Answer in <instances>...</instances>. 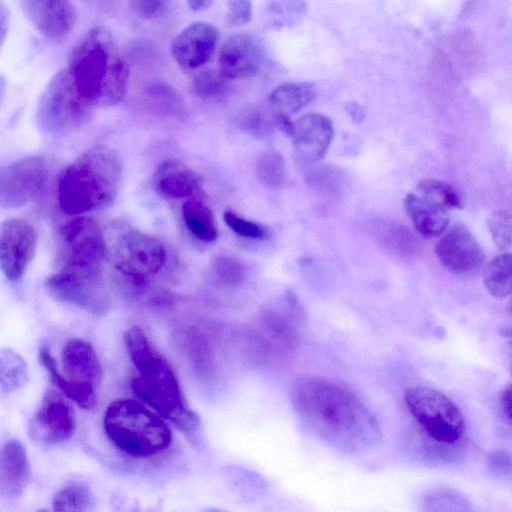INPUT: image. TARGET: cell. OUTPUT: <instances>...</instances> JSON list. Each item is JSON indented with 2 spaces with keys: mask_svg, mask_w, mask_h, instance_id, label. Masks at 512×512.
Here are the masks:
<instances>
[{
  "mask_svg": "<svg viewBox=\"0 0 512 512\" xmlns=\"http://www.w3.org/2000/svg\"><path fill=\"white\" fill-rule=\"evenodd\" d=\"M218 35V29L211 23L198 21L190 24L172 42L174 60L184 70L203 66L214 53Z\"/></svg>",
  "mask_w": 512,
  "mask_h": 512,
  "instance_id": "cell-18",
  "label": "cell"
},
{
  "mask_svg": "<svg viewBox=\"0 0 512 512\" xmlns=\"http://www.w3.org/2000/svg\"><path fill=\"white\" fill-rule=\"evenodd\" d=\"M60 269L103 277L107 257L105 236L91 218L76 217L59 230Z\"/></svg>",
  "mask_w": 512,
  "mask_h": 512,
  "instance_id": "cell-10",
  "label": "cell"
},
{
  "mask_svg": "<svg viewBox=\"0 0 512 512\" xmlns=\"http://www.w3.org/2000/svg\"><path fill=\"white\" fill-rule=\"evenodd\" d=\"M169 2L163 0H133L129 2L131 9L139 16L151 19L162 15Z\"/></svg>",
  "mask_w": 512,
  "mask_h": 512,
  "instance_id": "cell-36",
  "label": "cell"
},
{
  "mask_svg": "<svg viewBox=\"0 0 512 512\" xmlns=\"http://www.w3.org/2000/svg\"><path fill=\"white\" fill-rule=\"evenodd\" d=\"M182 215L188 230L199 240L214 242L218 237L217 226L211 209L200 199L186 200Z\"/></svg>",
  "mask_w": 512,
  "mask_h": 512,
  "instance_id": "cell-24",
  "label": "cell"
},
{
  "mask_svg": "<svg viewBox=\"0 0 512 512\" xmlns=\"http://www.w3.org/2000/svg\"><path fill=\"white\" fill-rule=\"evenodd\" d=\"M30 466L25 447L18 440H10L0 447V493L17 497L23 492L29 478Z\"/></svg>",
  "mask_w": 512,
  "mask_h": 512,
  "instance_id": "cell-20",
  "label": "cell"
},
{
  "mask_svg": "<svg viewBox=\"0 0 512 512\" xmlns=\"http://www.w3.org/2000/svg\"><path fill=\"white\" fill-rule=\"evenodd\" d=\"M483 281L487 291L495 298L503 299L512 290V257L501 253L494 257L483 271Z\"/></svg>",
  "mask_w": 512,
  "mask_h": 512,
  "instance_id": "cell-25",
  "label": "cell"
},
{
  "mask_svg": "<svg viewBox=\"0 0 512 512\" xmlns=\"http://www.w3.org/2000/svg\"><path fill=\"white\" fill-rule=\"evenodd\" d=\"M38 357L54 384L67 398L83 409L94 408L102 368L94 348L88 342L72 338L65 343L61 353V370L47 345L39 348Z\"/></svg>",
  "mask_w": 512,
  "mask_h": 512,
  "instance_id": "cell-6",
  "label": "cell"
},
{
  "mask_svg": "<svg viewBox=\"0 0 512 512\" xmlns=\"http://www.w3.org/2000/svg\"><path fill=\"white\" fill-rule=\"evenodd\" d=\"M423 512H473V509L469 500L459 492L441 488L426 495Z\"/></svg>",
  "mask_w": 512,
  "mask_h": 512,
  "instance_id": "cell-28",
  "label": "cell"
},
{
  "mask_svg": "<svg viewBox=\"0 0 512 512\" xmlns=\"http://www.w3.org/2000/svg\"><path fill=\"white\" fill-rule=\"evenodd\" d=\"M123 164L112 148L98 145L81 154L63 173L58 202L68 215L109 207L121 187Z\"/></svg>",
  "mask_w": 512,
  "mask_h": 512,
  "instance_id": "cell-4",
  "label": "cell"
},
{
  "mask_svg": "<svg viewBox=\"0 0 512 512\" xmlns=\"http://www.w3.org/2000/svg\"><path fill=\"white\" fill-rule=\"evenodd\" d=\"M256 175L265 187L272 189L283 187L287 180L283 157L277 152L262 154L256 163Z\"/></svg>",
  "mask_w": 512,
  "mask_h": 512,
  "instance_id": "cell-29",
  "label": "cell"
},
{
  "mask_svg": "<svg viewBox=\"0 0 512 512\" xmlns=\"http://www.w3.org/2000/svg\"><path fill=\"white\" fill-rule=\"evenodd\" d=\"M331 120L319 113H309L292 121L289 137L294 146L296 158L303 164L321 160L332 141Z\"/></svg>",
  "mask_w": 512,
  "mask_h": 512,
  "instance_id": "cell-17",
  "label": "cell"
},
{
  "mask_svg": "<svg viewBox=\"0 0 512 512\" xmlns=\"http://www.w3.org/2000/svg\"><path fill=\"white\" fill-rule=\"evenodd\" d=\"M76 419L72 407L60 392L49 389L41 405L30 420L31 437L40 443L57 445L74 433Z\"/></svg>",
  "mask_w": 512,
  "mask_h": 512,
  "instance_id": "cell-14",
  "label": "cell"
},
{
  "mask_svg": "<svg viewBox=\"0 0 512 512\" xmlns=\"http://www.w3.org/2000/svg\"><path fill=\"white\" fill-rule=\"evenodd\" d=\"M35 227L24 219L0 223V270L10 281H18L28 269L37 248Z\"/></svg>",
  "mask_w": 512,
  "mask_h": 512,
  "instance_id": "cell-13",
  "label": "cell"
},
{
  "mask_svg": "<svg viewBox=\"0 0 512 512\" xmlns=\"http://www.w3.org/2000/svg\"><path fill=\"white\" fill-rule=\"evenodd\" d=\"M46 164L38 156L26 157L0 167V209L22 207L43 191Z\"/></svg>",
  "mask_w": 512,
  "mask_h": 512,
  "instance_id": "cell-11",
  "label": "cell"
},
{
  "mask_svg": "<svg viewBox=\"0 0 512 512\" xmlns=\"http://www.w3.org/2000/svg\"><path fill=\"white\" fill-rule=\"evenodd\" d=\"M315 87L308 82H289L277 86L268 96L274 115H290L300 111L315 97Z\"/></svg>",
  "mask_w": 512,
  "mask_h": 512,
  "instance_id": "cell-23",
  "label": "cell"
},
{
  "mask_svg": "<svg viewBox=\"0 0 512 512\" xmlns=\"http://www.w3.org/2000/svg\"><path fill=\"white\" fill-rule=\"evenodd\" d=\"M488 228L494 245L504 251L512 242L511 216L507 211H495L488 219Z\"/></svg>",
  "mask_w": 512,
  "mask_h": 512,
  "instance_id": "cell-32",
  "label": "cell"
},
{
  "mask_svg": "<svg viewBox=\"0 0 512 512\" xmlns=\"http://www.w3.org/2000/svg\"><path fill=\"white\" fill-rule=\"evenodd\" d=\"M224 222L236 234L250 239H265L269 237V229L260 223L241 217L237 213L226 210L223 214Z\"/></svg>",
  "mask_w": 512,
  "mask_h": 512,
  "instance_id": "cell-33",
  "label": "cell"
},
{
  "mask_svg": "<svg viewBox=\"0 0 512 512\" xmlns=\"http://www.w3.org/2000/svg\"><path fill=\"white\" fill-rule=\"evenodd\" d=\"M20 6L32 25L52 40L66 38L77 21V11L69 1L24 0Z\"/></svg>",
  "mask_w": 512,
  "mask_h": 512,
  "instance_id": "cell-19",
  "label": "cell"
},
{
  "mask_svg": "<svg viewBox=\"0 0 512 512\" xmlns=\"http://www.w3.org/2000/svg\"><path fill=\"white\" fill-rule=\"evenodd\" d=\"M228 14L225 23L230 27L242 26L252 19V5L246 0H233L227 3Z\"/></svg>",
  "mask_w": 512,
  "mask_h": 512,
  "instance_id": "cell-35",
  "label": "cell"
},
{
  "mask_svg": "<svg viewBox=\"0 0 512 512\" xmlns=\"http://www.w3.org/2000/svg\"><path fill=\"white\" fill-rule=\"evenodd\" d=\"M66 69L81 98L94 109L115 105L126 93L128 64L102 27L91 29L80 39Z\"/></svg>",
  "mask_w": 512,
  "mask_h": 512,
  "instance_id": "cell-3",
  "label": "cell"
},
{
  "mask_svg": "<svg viewBox=\"0 0 512 512\" xmlns=\"http://www.w3.org/2000/svg\"><path fill=\"white\" fill-rule=\"evenodd\" d=\"M5 91H6V79L2 74H0V104L4 97Z\"/></svg>",
  "mask_w": 512,
  "mask_h": 512,
  "instance_id": "cell-42",
  "label": "cell"
},
{
  "mask_svg": "<svg viewBox=\"0 0 512 512\" xmlns=\"http://www.w3.org/2000/svg\"><path fill=\"white\" fill-rule=\"evenodd\" d=\"M28 381V368L23 357L11 348L0 350V388L12 393Z\"/></svg>",
  "mask_w": 512,
  "mask_h": 512,
  "instance_id": "cell-26",
  "label": "cell"
},
{
  "mask_svg": "<svg viewBox=\"0 0 512 512\" xmlns=\"http://www.w3.org/2000/svg\"><path fill=\"white\" fill-rule=\"evenodd\" d=\"M404 208L414 228L423 237H437L448 226V211L434 200L417 192L406 195Z\"/></svg>",
  "mask_w": 512,
  "mask_h": 512,
  "instance_id": "cell-22",
  "label": "cell"
},
{
  "mask_svg": "<svg viewBox=\"0 0 512 512\" xmlns=\"http://www.w3.org/2000/svg\"><path fill=\"white\" fill-rule=\"evenodd\" d=\"M124 343L137 375L130 386L140 402L184 432L199 425V416L189 406L165 357L138 326L129 328Z\"/></svg>",
  "mask_w": 512,
  "mask_h": 512,
  "instance_id": "cell-2",
  "label": "cell"
},
{
  "mask_svg": "<svg viewBox=\"0 0 512 512\" xmlns=\"http://www.w3.org/2000/svg\"><path fill=\"white\" fill-rule=\"evenodd\" d=\"M226 89V79L219 72L212 70L198 74L192 82L194 94L203 99L218 97L224 94Z\"/></svg>",
  "mask_w": 512,
  "mask_h": 512,
  "instance_id": "cell-31",
  "label": "cell"
},
{
  "mask_svg": "<svg viewBox=\"0 0 512 512\" xmlns=\"http://www.w3.org/2000/svg\"><path fill=\"white\" fill-rule=\"evenodd\" d=\"M105 435L122 455L134 460H150L169 450L173 436L163 418L132 399L112 402L103 418Z\"/></svg>",
  "mask_w": 512,
  "mask_h": 512,
  "instance_id": "cell-5",
  "label": "cell"
},
{
  "mask_svg": "<svg viewBox=\"0 0 512 512\" xmlns=\"http://www.w3.org/2000/svg\"><path fill=\"white\" fill-rule=\"evenodd\" d=\"M105 240L107 257L118 274L134 287H145L165 266L164 245L135 228L116 224Z\"/></svg>",
  "mask_w": 512,
  "mask_h": 512,
  "instance_id": "cell-7",
  "label": "cell"
},
{
  "mask_svg": "<svg viewBox=\"0 0 512 512\" xmlns=\"http://www.w3.org/2000/svg\"><path fill=\"white\" fill-rule=\"evenodd\" d=\"M94 108L77 92L66 68L49 81L39 99L36 121L46 133L67 134L85 125Z\"/></svg>",
  "mask_w": 512,
  "mask_h": 512,
  "instance_id": "cell-8",
  "label": "cell"
},
{
  "mask_svg": "<svg viewBox=\"0 0 512 512\" xmlns=\"http://www.w3.org/2000/svg\"><path fill=\"white\" fill-rule=\"evenodd\" d=\"M155 190L166 198L181 199L196 194L200 177L189 166L178 160L161 163L153 174Z\"/></svg>",
  "mask_w": 512,
  "mask_h": 512,
  "instance_id": "cell-21",
  "label": "cell"
},
{
  "mask_svg": "<svg viewBox=\"0 0 512 512\" xmlns=\"http://www.w3.org/2000/svg\"><path fill=\"white\" fill-rule=\"evenodd\" d=\"M93 505L90 489L81 482H71L53 499V512H88Z\"/></svg>",
  "mask_w": 512,
  "mask_h": 512,
  "instance_id": "cell-27",
  "label": "cell"
},
{
  "mask_svg": "<svg viewBox=\"0 0 512 512\" xmlns=\"http://www.w3.org/2000/svg\"><path fill=\"white\" fill-rule=\"evenodd\" d=\"M206 512H224V511L216 509V508H212V509H210V510H208Z\"/></svg>",
  "mask_w": 512,
  "mask_h": 512,
  "instance_id": "cell-43",
  "label": "cell"
},
{
  "mask_svg": "<svg viewBox=\"0 0 512 512\" xmlns=\"http://www.w3.org/2000/svg\"><path fill=\"white\" fill-rule=\"evenodd\" d=\"M38 512H47V510H45V509H41V510H39Z\"/></svg>",
  "mask_w": 512,
  "mask_h": 512,
  "instance_id": "cell-44",
  "label": "cell"
},
{
  "mask_svg": "<svg viewBox=\"0 0 512 512\" xmlns=\"http://www.w3.org/2000/svg\"><path fill=\"white\" fill-rule=\"evenodd\" d=\"M416 192L426 196L447 211L461 209L463 204L456 190L447 182L438 179H425L418 183Z\"/></svg>",
  "mask_w": 512,
  "mask_h": 512,
  "instance_id": "cell-30",
  "label": "cell"
},
{
  "mask_svg": "<svg viewBox=\"0 0 512 512\" xmlns=\"http://www.w3.org/2000/svg\"><path fill=\"white\" fill-rule=\"evenodd\" d=\"M407 409L425 435L434 443L451 446L465 432L459 408L443 393L429 387H412L405 392Z\"/></svg>",
  "mask_w": 512,
  "mask_h": 512,
  "instance_id": "cell-9",
  "label": "cell"
},
{
  "mask_svg": "<svg viewBox=\"0 0 512 512\" xmlns=\"http://www.w3.org/2000/svg\"><path fill=\"white\" fill-rule=\"evenodd\" d=\"M241 127L251 135L264 137L270 130V124L262 113L251 111L241 119Z\"/></svg>",
  "mask_w": 512,
  "mask_h": 512,
  "instance_id": "cell-37",
  "label": "cell"
},
{
  "mask_svg": "<svg viewBox=\"0 0 512 512\" xmlns=\"http://www.w3.org/2000/svg\"><path fill=\"white\" fill-rule=\"evenodd\" d=\"M49 294L90 313L103 315L109 309V298L103 277L59 269L45 280Z\"/></svg>",
  "mask_w": 512,
  "mask_h": 512,
  "instance_id": "cell-12",
  "label": "cell"
},
{
  "mask_svg": "<svg viewBox=\"0 0 512 512\" xmlns=\"http://www.w3.org/2000/svg\"><path fill=\"white\" fill-rule=\"evenodd\" d=\"M291 403L315 435L347 452H362L380 440L376 419L345 387L322 377L302 376L290 388Z\"/></svg>",
  "mask_w": 512,
  "mask_h": 512,
  "instance_id": "cell-1",
  "label": "cell"
},
{
  "mask_svg": "<svg viewBox=\"0 0 512 512\" xmlns=\"http://www.w3.org/2000/svg\"><path fill=\"white\" fill-rule=\"evenodd\" d=\"M435 254L440 263L456 274L476 271L484 253L473 234L463 225H453L437 242Z\"/></svg>",
  "mask_w": 512,
  "mask_h": 512,
  "instance_id": "cell-16",
  "label": "cell"
},
{
  "mask_svg": "<svg viewBox=\"0 0 512 512\" xmlns=\"http://www.w3.org/2000/svg\"><path fill=\"white\" fill-rule=\"evenodd\" d=\"M9 10L7 6L0 1V47L4 43L9 28Z\"/></svg>",
  "mask_w": 512,
  "mask_h": 512,
  "instance_id": "cell-40",
  "label": "cell"
},
{
  "mask_svg": "<svg viewBox=\"0 0 512 512\" xmlns=\"http://www.w3.org/2000/svg\"><path fill=\"white\" fill-rule=\"evenodd\" d=\"M490 469L498 475H508L511 471L510 456L503 450L494 451L488 457Z\"/></svg>",
  "mask_w": 512,
  "mask_h": 512,
  "instance_id": "cell-38",
  "label": "cell"
},
{
  "mask_svg": "<svg viewBox=\"0 0 512 512\" xmlns=\"http://www.w3.org/2000/svg\"><path fill=\"white\" fill-rule=\"evenodd\" d=\"M242 266L230 258H219L213 268V277L224 284H236L243 277Z\"/></svg>",
  "mask_w": 512,
  "mask_h": 512,
  "instance_id": "cell-34",
  "label": "cell"
},
{
  "mask_svg": "<svg viewBox=\"0 0 512 512\" xmlns=\"http://www.w3.org/2000/svg\"><path fill=\"white\" fill-rule=\"evenodd\" d=\"M213 4L210 0H190L187 2L189 8L193 11H203Z\"/></svg>",
  "mask_w": 512,
  "mask_h": 512,
  "instance_id": "cell-41",
  "label": "cell"
},
{
  "mask_svg": "<svg viewBox=\"0 0 512 512\" xmlns=\"http://www.w3.org/2000/svg\"><path fill=\"white\" fill-rule=\"evenodd\" d=\"M266 59L264 41L252 33H238L229 37L219 53V73L226 80L255 76Z\"/></svg>",
  "mask_w": 512,
  "mask_h": 512,
  "instance_id": "cell-15",
  "label": "cell"
},
{
  "mask_svg": "<svg viewBox=\"0 0 512 512\" xmlns=\"http://www.w3.org/2000/svg\"><path fill=\"white\" fill-rule=\"evenodd\" d=\"M500 407L506 421L511 423L512 411V389L511 385L506 386L500 395Z\"/></svg>",
  "mask_w": 512,
  "mask_h": 512,
  "instance_id": "cell-39",
  "label": "cell"
}]
</instances>
